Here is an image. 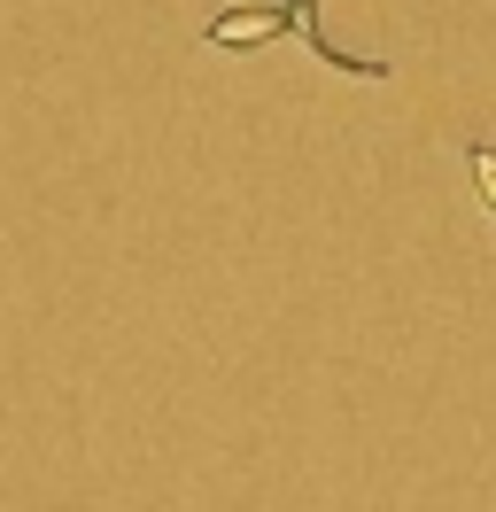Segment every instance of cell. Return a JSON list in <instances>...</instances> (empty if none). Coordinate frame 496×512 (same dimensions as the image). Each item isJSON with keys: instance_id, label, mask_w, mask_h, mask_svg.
I'll return each instance as SVG.
<instances>
[{"instance_id": "obj_2", "label": "cell", "mask_w": 496, "mask_h": 512, "mask_svg": "<svg viewBox=\"0 0 496 512\" xmlns=\"http://www.w3.org/2000/svg\"><path fill=\"white\" fill-rule=\"evenodd\" d=\"M465 171H473V194L489 202V218H496V148H465Z\"/></svg>"}, {"instance_id": "obj_3", "label": "cell", "mask_w": 496, "mask_h": 512, "mask_svg": "<svg viewBox=\"0 0 496 512\" xmlns=\"http://www.w3.org/2000/svg\"><path fill=\"white\" fill-rule=\"evenodd\" d=\"M310 8H318V0H295V24H303V32H310V47H318V55H326V63L341 70V55H334V47H326V39H318V16H310Z\"/></svg>"}, {"instance_id": "obj_1", "label": "cell", "mask_w": 496, "mask_h": 512, "mask_svg": "<svg viewBox=\"0 0 496 512\" xmlns=\"http://www.w3.org/2000/svg\"><path fill=\"white\" fill-rule=\"evenodd\" d=\"M295 32V8H264V0H248V8H225L210 32H202V47H264V39Z\"/></svg>"}]
</instances>
